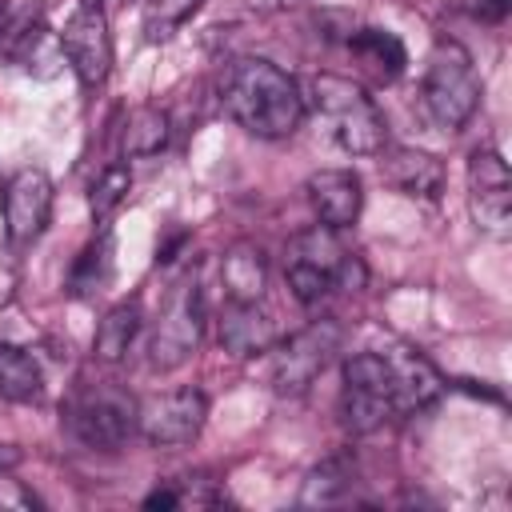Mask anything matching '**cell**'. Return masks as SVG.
<instances>
[{
	"instance_id": "7",
	"label": "cell",
	"mask_w": 512,
	"mask_h": 512,
	"mask_svg": "<svg viewBox=\"0 0 512 512\" xmlns=\"http://www.w3.org/2000/svg\"><path fill=\"white\" fill-rule=\"evenodd\" d=\"M200 336H204V292H200V280L188 276L176 284L164 316L156 320V332L148 340V364L160 372L180 368L200 348Z\"/></svg>"
},
{
	"instance_id": "22",
	"label": "cell",
	"mask_w": 512,
	"mask_h": 512,
	"mask_svg": "<svg viewBox=\"0 0 512 512\" xmlns=\"http://www.w3.org/2000/svg\"><path fill=\"white\" fill-rule=\"evenodd\" d=\"M168 136H172V116H168L164 108H156V104H140V108L128 116V124H124L120 148H124V156L148 160V156L164 152Z\"/></svg>"
},
{
	"instance_id": "27",
	"label": "cell",
	"mask_w": 512,
	"mask_h": 512,
	"mask_svg": "<svg viewBox=\"0 0 512 512\" xmlns=\"http://www.w3.org/2000/svg\"><path fill=\"white\" fill-rule=\"evenodd\" d=\"M16 288H20V280H16V272L0 264V312H4V308H8L12 300H16Z\"/></svg>"
},
{
	"instance_id": "8",
	"label": "cell",
	"mask_w": 512,
	"mask_h": 512,
	"mask_svg": "<svg viewBox=\"0 0 512 512\" xmlns=\"http://www.w3.org/2000/svg\"><path fill=\"white\" fill-rule=\"evenodd\" d=\"M208 420V396L200 388H172L140 400L136 432L152 448H184L204 432Z\"/></svg>"
},
{
	"instance_id": "21",
	"label": "cell",
	"mask_w": 512,
	"mask_h": 512,
	"mask_svg": "<svg viewBox=\"0 0 512 512\" xmlns=\"http://www.w3.org/2000/svg\"><path fill=\"white\" fill-rule=\"evenodd\" d=\"M352 492V464L344 456H324L320 464L308 468L304 484H300V508H328L340 504Z\"/></svg>"
},
{
	"instance_id": "28",
	"label": "cell",
	"mask_w": 512,
	"mask_h": 512,
	"mask_svg": "<svg viewBox=\"0 0 512 512\" xmlns=\"http://www.w3.org/2000/svg\"><path fill=\"white\" fill-rule=\"evenodd\" d=\"M188 240V232H176V236H168L160 248H156V264H172L176 260V252H180V244Z\"/></svg>"
},
{
	"instance_id": "19",
	"label": "cell",
	"mask_w": 512,
	"mask_h": 512,
	"mask_svg": "<svg viewBox=\"0 0 512 512\" xmlns=\"http://www.w3.org/2000/svg\"><path fill=\"white\" fill-rule=\"evenodd\" d=\"M140 320H144V312H140V300H136V296L112 304V308L104 312L100 328H96V340H92L96 360H104V364H120V360L128 356L136 332H140Z\"/></svg>"
},
{
	"instance_id": "13",
	"label": "cell",
	"mask_w": 512,
	"mask_h": 512,
	"mask_svg": "<svg viewBox=\"0 0 512 512\" xmlns=\"http://www.w3.org/2000/svg\"><path fill=\"white\" fill-rule=\"evenodd\" d=\"M308 204L316 212L320 224L328 228H348L360 220V208H364V180L352 172V168H320L308 176Z\"/></svg>"
},
{
	"instance_id": "24",
	"label": "cell",
	"mask_w": 512,
	"mask_h": 512,
	"mask_svg": "<svg viewBox=\"0 0 512 512\" xmlns=\"http://www.w3.org/2000/svg\"><path fill=\"white\" fill-rule=\"evenodd\" d=\"M128 188H132L128 164H108V168H100L96 180H92V188H88V208H92V216H96V220H108V216L124 204Z\"/></svg>"
},
{
	"instance_id": "26",
	"label": "cell",
	"mask_w": 512,
	"mask_h": 512,
	"mask_svg": "<svg viewBox=\"0 0 512 512\" xmlns=\"http://www.w3.org/2000/svg\"><path fill=\"white\" fill-rule=\"evenodd\" d=\"M144 508H180V492H176V484H160V488H152L148 496H144Z\"/></svg>"
},
{
	"instance_id": "12",
	"label": "cell",
	"mask_w": 512,
	"mask_h": 512,
	"mask_svg": "<svg viewBox=\"0 0 512 512\" xmlns=\"http://www.w3.org/2000/svg\"><path fill=\"white\" fill-rule=\"evenodd\" d=\"M388 364V380H392V404H396V416H412L428 404H436V396L444 392V380L440 372L428 364L424 352H416L412 344H400V340H388L384 348H376Z\"/></svg>"
},
{
	"instance_id": "2",
	"label": "cell",
	"mask_w": 512,
	"mask_h": 512,
	"mask_svg": "<svg viewBox=\"0 0 512 512\" xmlns=\"http://www.w3.org/2000/svg\"><path fill=\"white\" fill-rule=\"evenodd\" d=\"M312 112L324 124L328 140L352 156H380L388 144V124L380 104L364 92V84L320 72L312 76Z\"/></svg>"
},
{
	"instance_id": "10",
	"label": "cell",
	"mask_w": 512,
	"mask_h": 512,
	"mask_svg": "<svg viewBox=\"0 0 512 512\" xmlns=\"http://www.w3.org/2000/svg\"><path fill=\"white\" fill-rule=\"evenodd\" d=\"M468 208L480 232L496 240L512 232V172L496 148H476L468 156Z\"/></svg>"
},
{
	"instance_id": "5",
	"label": "cell",
	"mask_w": 512,
	"mask_h": 512,
	"mask_svg": "<svg viewBox=\"0 0 512 512\" xmlns=\"http://www.w3.org/2000/svg\"><path fill=\"white\" fill-rule=\"evenodd\" d=\"M136 412H140V404L128 392H120V388H88V392H76L68 400L64 424L84 448L116 452L136 432Z\"/></svg>"
},
{
	"instance_id": "9",
	"label": "cell",
	"mask_w": 512,
	"mask_h": 512,
	"mask_svg": "<svg viewBox=\"0 0 512 512\" xmlns=\"http://www.w3.org/2000/svg\"><path fill=\"white\" fill-rule=\"evenodd\" d=\"M60 48L68 68L76 72V80L84 88H100L112 72V32H108V16L96 0H80L76 12L64 20L60 32Z\"/></svg>"
},
{
	"instance_id": "20",
	"label": "cell",
	"mask_w": 512,
	"mask_h": 512,
	"mask_svg": "<svg viewBox=\"0 0 512 512\" xmlns=\"http://www.w3.org/2000/svg\"><path fill=\"white\" fill-rule=\"evenodd\" d=\"M112 268H116V240L112 232L104 228L76 260H72V272H68V292L80 300V296H92L100 288H108L112 280Z\"/></svg>"
},
{
	"instance_id": "18",
	"label": "cell",
	"mask_w": 512,
	"mask_h": 512,
	"mask_svg": "<svg viewBox=\"0 0 512 512\" xmlns=\"http://www.w3.org/2000/svg\"><path fill=\"white\" fill-rule=\"evenodd\" d=\"M44 396V372L36 356L12 340H0V400L36 404Z\"/></svg>"
},
{
	"instance_id": "23",
	"label": "cell",
	"mask_w": 512,
	"mask_h": 512,
	"mask_svg": "<svg viewBox=\"0 0 512 512\" xmlns=\"http://www.w3.org/2000/svg\"><path fill=\"white\" fill-rule=\"evenodd\" d=\"M204 8V0H148L144 4V36L156 44V40H168L176 28H184L196 12Z\"/></svg>"
},
{
	"instance_id": "16",
	"label": "cell",
	"mask_w": 512,
	"mask_h": 512,
	"mask_svg": "<svg viewBox=\"0 0 512 512\" xmlns=\"http://www.w3.org/2000/svg\"><path fill=\"white\" fill-rule=\"evenodd\" d=\"M220 288L232 304H260L268 288V256L256 240H236L220 256Z\"/></svg>"
},
{
	"instance_id": "6",
	"label": "cell",
	"mask_w": 512,
	"mask_h": 512,
	"mask_svg": "<svg viewBox=\"0 0 512 512\" xmlns=\"http://www.w3.org/2000/svg\"><path fill=\"white\" fill-rule=\"evenodd\" d=\"M344 328L336 320H312L288 340H276L272 356V388L276 396H304L312 380L328 368V360L340 352Z\"/></svg>"
},
{
	"instance_id": "1",
	"label": "cell",
	"mask_w": 512,
	"mask_h": 512,
	"mask_svg": "<svg viewBox=\"0 0 512 512\" xmlns=\"http://www.w3.org/2000/svg\"><path fill=\"white\" fill-rule=\"evenodd\" d=\"M220 104L224 112L260 140H284L304 124L308 100L280 64L264 56H240L220 76Z\"/></svg>"
},
{
	"instance_id": "17",
	"label": "cell",
	"mask_w": 512,
	"mask_h": 512,
	"mask_svg": "<svg viewBox=\"0 0 512 512\" xmlns=\"http://www.w3.org/2000/svg\"><path fill=\"white\" fill-rule=\"evenodd\" d=\"M344 44H348V52L360 60V68H364L368 76H376L380 84L400 80L404 68H408V48H404V40H400L396 32H388V28H352Z\"/></svg>"
},
{
	"instance_id": "3",
	"label": "cell",
	"mask_w": 512,
	"mask_h": 512,
	"mask_svg": "<svg viewBox=\"0 0 512 512\" xmlns=\"http://www.w3.org/2000/svg\"><path fill=\"white\" fill-rule=\"evenodd\" d=\"M480 92H484V84L472 68L468 48L456 44V40H440L428 56L424 84H420V100H424L428 120L440 132H460L476 116Z\"/></svg>"
},
{
	"instance_id": "29",
	"label": "cell",
	"mask_w": 512,
	"mask_h": 512,
	"mask_svg": "<svg viewBox=\"0 0 512 512\" xmlns=\"http://www.w3.org/2000/svg\"><path fill=\"white\" fill-rule=\"evenodd\" d=\"M20 460H24V452H20L16 444H0V476H4V472H12Z\"/></svg>"
},
{
	"instance_id": "11",
	"label": "cell",
	"mask_w": 512,
	"mask_h": 512,
	"mask_svg": "<svg viewBox=\"0 0 512 512\" xmlns=\"http://www.w3.org/2000/svg\"><path fill=\"white\" fill-rule=\"evenodd\" d=\"M52 196L44 168H20L4 184V236L12 244H32L52 220Z\"/></svg>"
},
{
	"instance_id": "25",
	"label": "cell",
	"mask_w": 512,
	"mask_h": 512,
	"mask_svg": "<svg viewBox=\"0 0 512 512\" xmlns=\"http://www.w3.org/2000/svg\"><path fill=\"white\" fill-rule=\"evenodd\" d=\"M464 8H468L476 20H504L508 0H464Z\"/></svg>"
},
{
	"instance_id": "15",
	"label": "cell",
	"mask_w": 512,
	"mask_h": 512,
	"mask_svg": "<svg viewBox=\"0 0 512 512\" xmlns=\"http://www.w3.org/2000/svg\"><path fill=\"white\" fill-rule=\"evenodd\" d=\"M220 348L232 352L236 360H252V356H264L276 348L280 332H276V320L260 308V304H232L220 312Z\"/></svg>"
},
{
	"instance_id": "14",
	"label": "cell",
	"mask_w": 512,
	"mask_h": 512,
	"mask_svg": "<svg viewBox=\"0 0 512 512\" xmlns=\"http://www.w3.org/2000/svg\"><path fill=\"white\" fill-rule=\"evenodd\" d=\"M380 156H384L380 168H384L388 184H396L404 196L440 200V192H444V160L436 152H424V148H412V144H392Z\"/></svg>"
},
{
	"instance_id": "4",
	"label": "cell",
	"mask_w": 512,
	"mask_h": 512,
	"mask_svg": "<svg viewBox=\"0 0 512 512\" xmlns=\"http://www.w3.org/2000/svg\"><path fill=\"white\" fill-rule=\"evenodd\" d=\"M396 416L392 404V380H388V364L376 348L352 352L344 360V388H340V420L352 436H368L376 428H384V420Z\"/></svg>"
}]
</instances>
